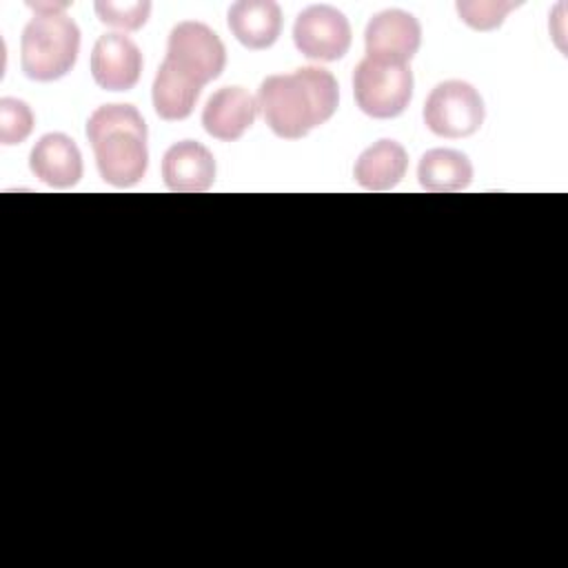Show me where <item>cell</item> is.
<instances>
[{
	"label": "cell",
	"instance_id": "6da1fadb",
	"mask_svg": "<svg viewBox=\"0 0 568 568\" xmlns=\"http://www.w3.org/2000/svg\"><path fill=\"white\" fill-rule=\"evenodd\" d=\"M255 100L277 138L300 140L333 118L339 104V87L331 71L302 67L262 80Z\"/></svg>",
	"mask_w": 568,
	"mask_h": 568
},
{
	"label": "cell",
	"instance_id": "7a4b0ae2",
	"mask_svg": "<svg viewBox=\"0 0 568 568\" xmlns=\"http://www.w3.org/2000/svg\"><path fill=\"white\" fill-rule=\"evenodd\" d=\"M100 178L118 189L138 184L149 166L146 124L133 104H102L87 120Z\"/></svg>",
	"mask_w": 568,
	"mask_h": 568
},
{
	"label": "cell",
	"instance_id": "3957f363",
	"mask_svg": "<svg viewBox=\"0 0 568 568\" xmlns=\"http://www.w3.org/2000/svg\"><path fill=\"white\" fill-rule=\"evenodd\" d=\"M80 51V29L62 11L36 13L20 38V67L36 82L64 78Z\"/></svg>",
	"mask_w": 568,
	"mask_h": 568
},
{
	"label": "cell",
	"instance_id": "277c9868",
	"mask_svg": "<svg viewBox=\"0 0 568 568\" xmlns=\"http://www.w3.org/2000/svg\"><path fill=\"white\" fill-rule=\"evenodd\" d=\"M353 95L362 113L375 120L397 118L413 98V71L408 64L364 58L353 73Z\"/></svg>",
	"mask_w": 568,
	"mask_h": 568
},
{
	"label": "cell",
	"instance_id": "5b68a950",
	"mask_svg": "<svg viewBox=\"0 0 568 568\" xmlns=\"http://www.w3.org/2000/svg\"><path fill=\"white\" fill-rule=\"evenodd\" d=\"M484 100L464 80L439 82L424 102V124L439 138H468L484 124Z\"/></svg>",
	"mask_w": 568,
	"mask_h": 568
},
{
	"label": "cell",
	"instance_id": "8992f818",
	"mask_svg": "<svg viewBox=\"0 0 568 568\" xmlns=\"http://www.w3.org/2000/svg\"><path fill=\"white\" fill-rule=\"evenodd\" d=\"M164 60L204 87L222 75L226 67V49L211 27L204 22L184 20L178 22L169 33Z\"/></svg>",
	"mask_w": 568,
	"mask_h": 568
},
{
	"label": "cell",
	"instance_id": "52a82bcc",
	"mask_svg": "<svg viewBox=\"0 0 568 568\" xmlns=\"http://www.w3.org/2000/svg\"><path fill=\"white\" fill-rule=\"evenodd\" d=\"M351 24L348 18L331 4L306 7L293 24V42L297 51L311 60L333 62L351 49Z\"/></svg>",
	"mask_w": 568,
	"mask_h": 568
},
{
	"label": "cell",
	"instance_id": "ba28073f",
	"mask_svg": "<svg viewBox=\"0 0 568 568\" xmlns=\"http://www.w3.org/2000/svg\"><path fill=\"white\" fill-rule=\"evenodd\" d=\"M364 44L366 58L371 60L408 64L422 44V27L413 13L386 9L368 20Z\"/></svg>",
	"mask_w": 568,
	"mask_h": 568
},
{
	"label": "cell",
	"instance_id": "9c48e42d",
	"mask_svg": "<svg viewBox=\"0 0 568 568\" xmlns=\"http://www.w3.org/2000/svg\"><path fill=\"white\" fill-rule=\"evenodd\" d=\"M142 73V53L124 33H104L91 51V75L100 89L129 91Z\"/></svg>",
	"mask_w": 568,
	"mask_h": 568
},
{
	"label": "cell",
	"instance_id": "30bf717a",
	"mask_svg": "<svg viewBox=\"0 0 568 568\" xmlns=\"http://www.w3.org/2000/svg\"><path fill=\"white\" fill-rule=\"evenodd\" d=\"M162 180L175 193L209 191L215 182L213 153L195 140L175 142L162 158Z\"/></svg>",
	"mask_w": 568,
	"mask_h": 568
},
{
	"label": "cell",
	"instance_id": "8fae6325",
	"mask_svg": "<svg viewBox=\"0 0 568 568\" xmlns=\"http://www.w3.org/2000/svg\"><path fill=\"white\" fill-rule=\"evenodd\" d=\"M257 100L242 87H222L204 104L202 126L222 142L240 140L255 122Z\"/></svg>",
	"mask_w": 568,
	"mask_h": 568
},
{
	"label": "cell",
	"instance_id": "7c38bea8",
	"mask_svg": "<svg viewBox=\"0 0 568 568\" xmlns=\"http://www.w3.org/2000/svg\"><path fill=\"white\" fill-rule=\"evenodd\" d=\"M31 173L53 186L69 189L82 178V153L78 144L64 133H47L42 135L29 155Z\"/></svg>",
	"mask_w": 568,
	"mask_h": 568
},
{
	"label": "cell",
	"instance_id": "4fadbf2b",
	"mask_svg": "<svg viewBox=\"0 0 568 568\" xmlns=\"http://www.w3.org/2000/svg\"><path fill=\"white\" fill-rule=\"evenodd\" d=\"M226 20L235 40L253 51L273 47L282 33V9L273 0H240Z\"/></svg>",
	"mask_w": 568,
	"mask_h": 568
},
{
	"label": "cell",
	"instance_id": "5bb4252c",
	"mask_svg": "<svg viewBox=\"0 0 568 568\" xmlns=\"http://www.w3.org/2000/svg\"><path fill=\"white\" fill-rule=\"evenodd\" d=\"M408 169V153L395 140H379L355 160L353 175L366 191H388L397 186Z\"/></svg>",
	"mask_w": 568,
	"mask_h": 568
},
{
	"label": "cell",
	"instance_id": "9a60e30c",
	"mask_svg": "<svg viewBox=\"0 0 568 568\" xmlns=\"http://www.w3.org/2000/svg\"><path fill=\"white\" fill-rule=\"evenodd\" d=\"M200 91L202 87L195 80H191L164 60L155 73L151 89L153 109L166 122L186 120L195 109Z\"/></svg>",
	"mask_w": 568,
	"mask_h": 568
},
{
	"label": "cell",
	"instance_id": "2e32d148",
	"mask_svg": "<svg viewBox=\"0 0 568 568\" xmlns=\"http://www.w3.org/2000/svg\"><path fill=\"white\" fill-rule=\"evenodd\" d=\"M417 180L433 193L464 191L473 182V164L462 151L430 149L417 164Z\"/></svg>",
	"mask_w": 568,
	"mask_h": 568
},
{
	"label": "cell",
	"instance_id": "e0dca14e",
	"mask_svg": "<svg viewBox=\"0 0 568 568\" xmlns=\"http://www.w3.org/2000/svg\"><path fill=\"white\" fill-rule=\"evenodd\" d=\"M36 118L27 102L18 98L0 100V142L7 146L24 142L33 131Z\"/></svg>",
	"mask_w": 568,
	"mask_h": 568
},
{
	"label": "cell",
	"instance_id": "ac0fdd59",
	"mask_svg": "<svg viewBox=\"0 0 568 568\" xmlns=\"http://www.w3.org/2000/svg\"><path fill=\"white\" fill-rule=\"evenodd\" d=\"M519 7V2H504V0H459L457 13L459 18L475 31H493L501 27L504 18Z\"/></svg>",
	"mask_w": 568,
	"mask_h": 568
},
{
	"label": "cell",
	"instance_id": "d6986e66",
	"mask_svg": "<svg viewBox=\"0 0 568 568\" xmlns=\"http://www.w3.org/2000/svg\"><path fill=\"white\" fill-rule=\"evenodd\" d=\"M95 16L102 24L122 29V31H138L151 13V2H113V0H100L93 4Z\"/></svg>",
	"mask_w": 568,
	"mask_h": 568
}]
</instances>
